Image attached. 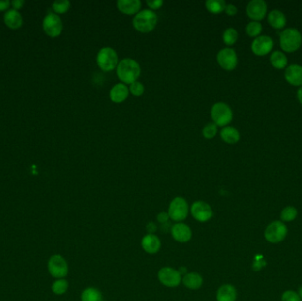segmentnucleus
<instances>
[{
	"label": "nucleus",
	"instance_id": "473e14b6",
	"mask_svg": "<svg viewBox=\"0 0 302 301\" xmlns=\"http://www.w3.org/2000/svg\"><path fill=\"white\" fill-rule=\"evenodd\" d=\"M217 134V126L214 123H209L204 125L203 128V137L211 140L216 136Z\"/></svg>",
	"mask_w": 302,
	"mask_h": 301
},
{
	"label": "nucleus",
	"instance_id": "c756f323",
	"mask_svg": "<svg viewBox=\"0 0 302 301\" xmlns=\"http://www.w3.org/2000/svg\"><path fill=\"white\" fill-rule=\"evenodd\" d=\"M263 31V25L260 22H255L252 21L249 22L246 27V34H248L250 37H257Z\"/></svg>",
	"mask_w": 302,
	"mask_h": 301
},
{
	"label": "nucleus",
	"instance_id": "393cba45",
	"mask_svg": "<svg viewBox=\"0 0 302 301\" xmlns=\"http://www.w3.org/2000/svg\"><path fill=\"white\" fill-rule=\"evenodd\" d=\"M270 61H271L272 66L276 69H284L287 66V64H288L287 57L284 52H280V51H275L272 52L271 58H270Z\"/></svg>",
	"mask_w": 302,
	"mask_h": 301
},
{
	"label": "nucleus",
	"instance_id": "a211bd4d",
	"mask_svg": "<svg viewBox=\"0 0 302 301\" xmlns=\"http://www.w3.org/2000/svg\"><path fill=\"white\" fill-rule=\"evenodd\" d=\"M285 78L286 82L293 86H302V65L293 64L285 69Z\"/></svg>",
	"mask_w": 302,
	"mask_h": 301
},
{
	"label": "nucleus",
	"instance_id": "5701e85b",
	"mask_svg": "<svg viewBox=\"0 0 302 301\" xmlns=\"http://www.w3.org/2000/svg\"><path fill=\"white\" fill-rule=\"evenodd\" d=\"M268 22L272 28L281 30L286 25V17L279 10H272L268 14Z\"/></svg>",
	"mask_w": 302,
	"mask_h": 301
},
{
	"label": "nucleus",
	"instance_id": "9d476101",
	"mask_svg": "<svg viewBox=\"0 0 302 301\" xmlns=\"http://www.w3.org/2000/svg\"><path fill=\"white\" fill-rule=\"evenodd\" d=\"M43 30L51 37H57L63 31V22L55 13H48L43 22Z\"/></svg>",
	"mask_w": 302,
	"mask_h": 301
},
{
	"label": "nucleus",
	"instance_id": "37998d69",
	"mask_svg": "<svg viewBox=\"0 0 302 301\" xmlns=\"http://www.w3.org/2000/svg\"></svg>",
	"mask_w": 302,
	"mask_h": 301
},
{
	"label": "nucleus",
	"instance_id": "412c9836",
	"mask_svg": "<svg viewBox=\"0 0 302 301\" xmlns=\"http://www.w3.org/2000/svg\"><path fill=\"white\" fill-rule=\"evenodd\" d=\"M182 283L190 290H198L203 285V276L197 272H189L182 277Z\"/></svg>",
	"mask_w": 302,
	"mask_h": 301
},
{
	"label": "nucleus",
	"instance_id": "79ce46f5",
	"mask_svg": "<svg viewBox=\"0 0 302 301\" xmlns=\"http://www.w3.org/2000/svg\"><path fill=\"white\" fill-rule=\"evenodd\" d=\"M298 294L299 295H300V297H301V299H302V286H301V287H300V288H299Z\"/></svg>",
	"mask_w": 302,
	"mask_h": 301
},
{
	"label": "nucleus",
	"instance_id": "4c0bfd02",
	"mask_svg": "<svg viewBox=\"0 0 302 301\" xmlns=\"http://www.w3.org/2000/svg\"><path fill=\"white\" fill-rule=\"evenodd\" d=\"M11 4L13 6L14 10H19V9L22 8L23 4H25L24 0H13L11 2Z\"/></svg>",
	"mask_w": 302,
	"mask_h": 301
},
{
	"label": "nucleus",
	"instance_id": "2f4dec72",
	"mask_svg": "<svg viewBox=\"0 0 302 301\" xmlns=\"http://www.w3.org/2000/svg\"><path fill=\"white\" fill-rule=\"evenodd\" d=\"M52 292L57 295H62L66 293L68 289V282L65 279H59L52 284Z\"/></svg>",
	"mask_w": 302,
	"mask_h": 301
},
{
	"label": "nucleus",
	"instance_id": "9b49d317",
	"mask_svg": "<svg viewBox=\"0 0 302 301\" xmlns=\"http://www.w3.org/2000/svg\"><path fill=\"white\" fill-rule=\"evenodd\" d=\"M216 61L225 71H233L238 65L237 53L232 48H224L217 53Z\"/></svg>",
	"mask_w": 302,
	"mask_h": 301
},
{
	"label": "nucleus",
	"instance_id": "a878e982",
	"mask_svg": "<svg viewBox=\"0 0 302 301\" xmlns=\"http://www.w3.org/2000/svg\"><path fill=\"white\" fill-rule=\"evenodd\" d=\"M82 301H103V295L98 289L88 287L82 293Z\"/></svg>",
	"mask_w": 302,
	"mask_h": 301
},
{
	"label": "nucleus",
	"instance_id": "0eeeda50",
	"mask_svg": "<svg viewBox=\"0 0 302 301\" xmlns=\"http://www.w3.org/2000/svg\"><path fill=\"white\" fill-rule=\"evenodd\" d=\"M287 233V226L282 221H274L265 229L264 238L269 243L278 244L285 240Z\"/></svg>",
	"mask_w": 302,
	"mask_h": 301
},
{
	"label": "nucleus",
	"instance_id": "2eb2a0df",
	"mask_svg": "<svg viewBox=\"0 0 302 301\" xmlns=\"http://www.w3.org/2000/svg\"><path fill=\"white\" fill-rule=\"evenodd\" d=\"M172 237L174 241H177L179 243H187L192 239V230L187 224L184 223H177L173 224V227L171 229Z\"/></svg>",
	"mask_w": 302,
	"mask_h": 301
},
{
	"label": "nucleus",
	"instance_id": "ddd939ff",
	"mask_svg": "<svg viewBox=\"0 0 302 301\" xmlns=\"http://www.w3.org/2000/svg\"><path fill=\"white\" fill-rule=\"evenodd\" d=\"M267 4L264 0H252L246 5V14L255 22L262 21L267 14Z\"/></svg>",
	"mask_w": 302,
	"mask_h": 301
},
{
	"label": "nucleus",
	"instance_id": "7ed1b4c3",
	"mask_svg": "<svg viewBox=\"0 0 302 301\" xmlns=\"http://www.w3.org/2000/svg\"><path fill=\"white\" fill-rule=\"evenodd\" d=\"M280 47L284 52H294L300 49L302 44V35L301 32L294 29L289 28L282 31L279 36Z\"/></svg>",
	"mask_w": 302,
	"mask_h": 301
},
{
	"label": "nucleus",
	"instance_id": "bb28decb",
	"mask_svg": "<svg viewBox=\"0 0 302 301\" xmlns=\"http://www.w3.org/2000/svg\"><path fill=\"white\" fill-rule=\"evenodd\" d=\"M226 3L224 0H208L205 2V7L210 13L213 14H218V13L225 12Z\"/></svg>",
	"mask_w": 302,
	"mask_h": 301
},
{
	"label": "nucleus",
	"instance_id": "a19ab883",
	"mask_svg": "<svg viewBox=\"0 0 302 301\" xmlns=\"http://www.w3.org/2000/svg\"><path fill=\"white\" fill-rule=\"evenodd\" d=\"M297 97H298L299 102L302 104V86L300 87V89L297 92Z\"/></svg>",
	"mask_w": 302,
	"mask_h": 301
},
{
	"label": "nucleus",
	"instance_id": "ea45409f",
	"mask_svg": "<svg viewBox=\"0 0 302 301\" xmlns=\"http://www.w3.org/2000/svg\"><path fill=\"white\" fill-rule=\"evenodd\" d=\"M11 4L9 0H0V11H4L8 8Z\"/></svg>",
	"mask_w": 302,
	"mask_h": 301
},
{
	"label": "nucleus",
	"instance_id": "f257e3e1",
	"mask_svg": "<svg viewBox=\"0 0 302 301\" xmlns=\"http://www.w3.org/2000/svg\"><path fill=\"white\" fill-rule=\"evenodd\" d=\"M142 69L137 61L130 58H125L119 62L117 66V76L122 83L130 85L136 82L141 75Z\"/></svg>",
	"mask_w": 302,
	"mask_h": 301
},
{
	"label": "nucleus",
	"instance_id": "aec40b11",
	"mask_svg": "<svg viewBox=\"0 0 302 301\" xmlns=\"http://www.w3.org/2000/svg\"><path fill=\"white\" fill-rule=\"evenodd\" d=\"M236 300H237V291L233 284H223L216 292L217 301H236Z\"/></svg>",
	"mask_w": 302,
	"mask_h": 301
},
{
	"label": "nucleus",
	"instance_id": "72a5a7b5",
	"mask_svg": "<svg viewBox=\"0 0 302 301\" xmlns=\"http://www.w3.org/2000/svg\"><path fill=\"white\" fill-rule=\"evenodd\" d=\"M144 91H145L144 85L139 81L133 82L129 85L130 94H132L134 96H137V97L142 96L144 94Z\"/></svg>",
	"mask_w": 302,
	"mask_h": 301
},
{
	"label": "nucleus",
	"instance_id": "58836bf2",
	"mask_svg": "<svg viewBox=\"0 0 302 301\" xmlns=\"http://www.w3.org/2000/svg\"><path fill=\"white\" fill-rule=\"evenodd\" d=\"M168 213H165V212H162L160 213L159 215H157V220L159 221L160 223H164L169 219Z\"/></svg>",
	"mask_w": 302,
	"mask_h": 301
},
{
	"label": "nucleus",
	"instance_id": "cd10ccee",
	"mask_svg": "<svg viewBox=\"0 0 302 301\" xmlns=\"http://www.w3.org/2000/svg\"><path fill=\"white\" fill-rule=\"evenodd\" d=\"M298 215V211L294 206H287L281 211L280 218L283 222H293L296 219Z\"/></svg>",
	"mask_w": 302,
	"mask_h": 301
},
{
	"label": "nucleus",
	"instance_id": "c9c22d12",
	"mask_svg": "<svg viewBox=\"0 0 302 301\" xmlns=\"http://www.w3.org/2000/svg\"><path fill=\"white\" fill-rule=\"evenodd\" d=\"M146 4L150 7V10L155 11L158 10L164 5V1L163 0H147Z\"/></svg>",
	"mask_w": 302,
	"mask_h": 301
},
{
	"label": "nucleus",
	"instance_id": "f3484780",
	"mask_svg": "<svg viewBox=\"0 0 302 301\" xmlns=\"http://www.w3.org/2000/svg\"><path fill=\"white\" fill-rule=\"evenodd\" d=\"M141 245L143 251L149 254H155L159 252L161 248V241L159 238L153 234L149 233L143 237Z\"/></svg>",
	"mask_w": 302,
	"mask_h": 301
},
{
	"label": "nucleus",
	"instance_id": "4be33fe9",
	"mask_svg": "<svg viewBox=\"0 0 302 301\" xmlns=\"http://www.w3.org/2000/svg\"><path fill=\"white\" fill-rule=\"evenodd\" d=\"M4 23L12 30H17L21 28L23 22L21 13L14 9H11L4 13Z\"/></svg>",
	"mask_w": 302,
	"mask_h": 301
},
{
	"label": "nucleus",
	"instance_id": "39448f33",
	"mask_svg": "<svg viewBox=\"0 0 302 301\" xmlns=\"http://www.w3.org/2000/svg\"><path fill=\"white\" fill-rule=\"evenodd\" d=\"M96 63L102 71L112 72L119 65L118 53L113 48L103 47L96 55Z\"/></svg>",
	"mask_w": 302,
	"mask_h": 301
},
{
	"label": "nucleus",
	"instance_id": "f03ea898",
	"mask_svg": "<svg viewBox=\"0 0 302 301\" xmlns=\"http://www.w3.org/2000/svg\"><path fill=\"white\" fill-rule=\"evenodd\" d=\"M158 22V17L156 13L150 10L145 9L140 11L137 14L134 15L133 19V26L134 30L141 33H150L154 30Z\"/></svg>",
	"mask_w": 302,
	"mask_h": 301
},
{
	"label": "nucleus",
	"instance_id": "7c9ffc66",
	"mask_svg": "<svg viewBox=\"0 0 302 301\" xmlns=\"http://www.w3.org/2000/svg\"><path fill=\"white\" fill-rule=\"evenodd\" d=\"M71 7V3L68 0H57L52 4V9L55 13H65Z\"/></svg>",
	"mask_w": 302,
	"mask_h": 301
},
{
	"label": "nucleus",
	"instance_id": "c85d7f7f",
	"mask_svg": "<svg viewBox=\"0 0 302 301\" xmlns=\"http://www.w3.org/2000/svg\"><path fill=\"white\" fill-rule=\"evenodd\" d=\"M239 34L237 30L233 28L226 29L223 33V41L227 46H232L237 42Z\"/></svg>",
	"mask_w": 302,
	"mask_h": 301
},
{
	"label": "nucleus",
	"instance_id": "f704fd0d",
	"mask_svg": "<svg viewBox=\"0 0 302 301\" xmlns=\"http://www.w3.org/2000/svg\"><path fill=\"white\" fill-rule=\"evenodd\" d=\"M281 301H302V299L300 297L298 293L292 291V290H288L282 294Z\"/></svg>",
	"mask_w": 302,
	"mask_h": 301
},
{
	"label": "nucleus",
	"instance_id": "e433bc0d",
	"mask_svg": "<svg viewBox=\"0 0 302 301\" xmlns=\"http://www.w3.org/2000/svg\"><path fill=\"white\" fill-rule=\"evenodd\" d=\"M225 12L228 16H234L238 13V9L236 5L233 4H226L225 6Z\"/></svg>",
	"mask_w": 302,
	"mask_h": 301
},
{
	"label": "nucleus",
	"instance_id": "4468645a",
	"mask_svg": "<svg viewBox=\"0 0 302 301\" xmlns=\"http://www.w3.org/2000/svg\"><path fill=\"white\" fill-rule=\"evenodd\" d=\"M274 47V42L268 35H259L254 39L251 44V50L257 56L267 55Z\"/></svg>",
	"mask_w": 302,
	"mask_h": 301
},
{
	"label": "nucleus",
	"instance_id": "dca6fc26",
	"mask_svg": "<svg viewBox=\"0 0 302 301\" xmlns=\"http://www.w3.org/2000/svg\"><path fill=\"white\" fill-rule=\"evenodd\" d=\"M129 87L125 83H116L113 85V88L110 90V99L112 102L115 103H121L125 102V100L129 96Z\"/></svg>",
	"mask_w": 302,
	"mask_h": 301
},
{
	"label": "nucleus",
	"instance_id": "6ab92c4d",
	"mask_svg": "<svg viewBox=\"0 0 302 301\" xmlns=\"http://www.w3.org/2000/svg\"><path fill=\"white\" fill-rule=\"evenodd\" d=\"M117 7L125 15H135L141 10L142 2L140 0H119Z\"/></svg>",
	"mask_w": 302,
	"mask_h": 301
},
{
	"label": "nucleus",
	"instance_id": "b1692460",
	"mask_svg": "<svg viewBox=\"0 0 302 301\" xmlns=\"http://www.w3.org/2000/svg\"><path fill=\"white\" fill-rule=\"evenodd\" d=\"M220 137L225 143L235 144L241 139L240 132L233 126H225L220 131Z\"/></svg>",
	"mask_w": 302,
	"mask_h": 301
},
{
	"label": "nucleus",
	"instance_id": "6e6552de",
	"mask_svg": "<svg viewBox=\"0 0 302 301\" xmlns=\"http://www.w3.org/2000/svg\"><path fill=\"white\" fill-rule=\"evenodd\" d=\"M160 283L169 287L175 288L181 283L182 276L179 271L171 267L162 268L157 274Z\"/></svg>",
	"mask_w": 302,
	"mask_h": 301
},
{
	"label": "nucleus",
	"instance_id": "f8f14e48",
	"mask_svg": "<svg viewBox=\"0 0 302 301\" xmlns=\"http://www.w3.org/2000/svg\"><path fill=\"white\" fill-rule=\"evenodd\" d=\"M191 215L200 223H206L211 219L213 211L211 205L203 201L194 202L190 208Z\"/></svg>",
	"mask_w": 302,
	"mask_h": 301
},
{
	"label": "nucleus",
	"instance_id": "423d86ee",
	"mask_svg": "<svg viewBox=\"0 0 302 301\" xmlns=\"http://www.w3.org/2000/svg\"><path fill=\"white\" fill-rule=\"evenodd\" d=\"M189 212V207L186 200L181 196H177L170 202L168 208V215L170 219L177 223H181L186 219Z\"/></svg>",
	"mask_w": 302,
	"mask_h": 301
},
{
	"label": "nucleus",
	"instance_id": "1a4fd4ad",
	"mask_svg": "<svg viewBox=\"0 0 302 301\" xmlns=\"http://www.w3.org/2000/svg\"><path fill=\"white\" fill-rule=\"evenodd\" d=\"M50 274L55 278H63L68 274V264L60 254L52 255L48 263Z\"/></svg>",
	"mask_w": 302,
	"mask_h": 301
},
{
	"label": "nucleus",
	"instance_id": "20e7f679",
	"mask_svg": "<svg viewBox=\"0 0 302 301\" xmlns=\"http://www.w3.org/2000/svg\"><path fill=\"white\" fill-rule=\"evenodd\" d=\"M213 123L216 126L225 127L232 122L233 118V110L227 103L218 102L213 104L211 111Z\"/></svg>",
	"mask_w": 302,
	"mask_h": 301
}]
</instances>
